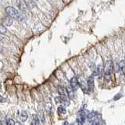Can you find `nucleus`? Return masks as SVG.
Wrapping results in <instances>:
<instances>
[{"label":"nucleus","instance_id":"obj_9","mask_svg":"<svg viewBox=\"0 0 125 125\" xmlns=\"http://www.w3.org/2000/svg\"><path fill=\"white\" fill-rule=\"evenodd\" d=\"M87 84L90 90L93 89L94 85H95V80H94V75H91L88 77V80H87Z\"/></svg>","mask_w":125,"mask_h":125},{"label":"nucleus","instance_id":"obj_2","mask_svg":"<svg viewBox=\"0 0 125 125\" xmlns=\"http://www.w3.org/2000/svg\"><path fill=\"white\" fill-rule=\"evenodd\" d=\"M113 70V63L112 60H108L106 62V66H105V77H107L111 75Z\"/></svg>","mask_w":125,"mask_h":125},{"label":"nucleus","instance_id":"obj_4","mask_svg":"<svg viewBox=\"0 0 125 125\" xmlns=\"http://www.w3.org/2000/svg\"><path fill=\"white\" fill-rule=\"evenodd\" d=\"M70 88L73 89V91H76L78 88V86H79V83H78V80L76 77H73L70 81Z\"/></svg>","mask_w":125,"mask_h":125},{"label":"nucleus","instance_id":"obj_10","mask_svg":"<svg viewBox=\"0 0 125 125\" xmlns=\"http://www.w3.org/2000/svg\"><path fill=\"white\" fill-rule=\"evenodd\" d=\"M58 92L60 95V96H68V93L66 91V88L62 87V86H59L58 87Z\"/></svg>","mask_w":125,"mask_h":125},{"label":"nucleus","instance_id":"obj_20","mask_svg":"<svg viewBox=\"0 0 125 125\" xmlns=\"http://www.w3.org/2000/svg\"><path fill=\"white\" fill-rule=\"evenodd\" d=\"M0 102L1 103H3V102H5V99L2 96V95H0Z\"/></svg>","mask_w":125,"mask_h":125},{"label":"nucleus","instance_id":"obj_1","mask_svg":"<svg viewBox=\"0 0 125 125\" xmlns=\"http://www.w3.org/2000/svg\"><path fill=\"white\" fill-rule=\"evenodd\" d=\"M6 13L8 16H10L13 19L17 20V21L20 22H23L26 21L25 15L21 13V12L17 11V10H16L15 8L12 6H8L6 8Z\"/></svg>","mask_w":125,"mask_h":125},{"label":"nucleus","instance_id":"obj_19","mask_svg":"<svg viewBox=\"0 0 125 125\" xmlns=\"http://www.w3.org/2000/svg\"><path fill=\"white\" fill-rule=\"evenodd\" d=\"M98 125H105V123L103 122V121H98Z\"/></svg>","mask_w":125,"mask_h":125},{"label":"nucleus","instance_id":"obj_22","mask_svg":"<svg viewBox=\"0 0 125 125\" xmlns=\"http://www.w3.org/2000/svg\"><path fill=\"white\" fill-rule=\"evenodd\" d=\"M17 125H23V124H22L21 123H20V122H17Z\"/></svg>","mask_w":125,"mask_h":125},{"label":"nucleus","instance_id":"obj_17","mask_svg":"<svg viewBox=\"0 0 125 125\" xmlns=\"http://www.w3.org/2000/svg\"><path fill=\"white\" fill-rule=\"evenodd\" d=\"M7 125H15V122L13 119H8L6 121Z\"/></svg>","mask_w":125,"mask_h":125},{"label":"nucleus","instance_id":"obj_11","mask_svg":"<svg viewBox=\"0 0 125 125\" xmlns=\"http://www.w3.org/2000/svg\"><path fill=\"white\" fill-rule=\"evenodd\" d=\"M118 67L120 71L123 74H125V61L124 60H120L118 62Z\"/></svg>","mask_w":125,"mask_h":125},{"label":"nucleus","instance_id":"obj_14","mask_svg":"<svg viewBox=\"0 0 125 125\" xmlns=\"http://www.w3.org/2000/svg\"><path fill=\"white\" fill-rule=\"evenodd\" d=\"M27 117H28V116H27V113L26 111H22L21 114H20V119L23 121V122L27 120Z\"/></svg>","mask_w":125,"mask_h":125},{"label":"nucleus","instance_id":"obj_5","mask_svg":"<svg viewBox=\"0 0 125 125\" xmlns=\"http://www.w3.org/2000/svg\"><path fill=\"white\" fill-rule=\"evenodd\" d=\"M78 83H79V85H80V87L81 88L82 91H83L84 93H88L89 92L90 89H89L88 86L87 82H85L83 79H81L80 81H78Z\"/></svg>","mask_w":125,"mask_h":125},{"label":"nucleus","instance_id":"obj_13","mask_svg":"<svg viewBox=\"0 0 125 125\" xmlns=\"http://www.w3.org/2000/svg\"><path fill=\"white\" fill-rule=\"evenodd\" d=\"M96 115H97V113L95 112L88 113V114H87V119H88V120L90 121V122H92V121H93L95 119Z\"/></svg>","mask_w":125,"mask_h":125},{"label":"nucleus","instance_id":"obj_7","mask_svg":"<svg viewBox=\"0 0 125 125\" xmlns=\"http://www.w3.org/2000/svg\"><path fill=\"white\" fill-rule=\"evenodd\" d=\"M17 5L18 8L21 10L22 12H25L27 10V4L25 2L24 0H17Z\"/></svg>","mask_w":125,"mask_h":125},{"label":"nucleus","instance_id":"obj_15","mask_svg":"<svg viewBox=\"0 0 125 125\" xmlns=\"http://www.w3.org/2000/svg\"><path fill=\"white\" fill-rule=\"evenodd\" d=\"M57 111L60 114H65V113H66V108L63 105H61L58 107Z\"/></svg>","mask_w":125,"mask_h":125},{"label":"nucleus","instance_id":"obj_6","mask_svg":"<svg viewBox=\"0 0 125 125\" xmlns=\"http://www.w3.org/2000/svg\"><path fill=\"white\" fill-rule=\"evenodd\" d=\"M104 72V68L103 66L100 64L95 68V70H93V75L94 76H102Z\"/></svg>","mask_w":125,"mask_h":125},{"label":"nucleus","instance_id":"obj_8","mask_svg":"<svg viewBox=\"0 0 125 125\" xmlns=\"http://www.w3.org/2000/svg\"><path fill=\"white\" fill-rule=\"evenodd\" d=\"M59 99H60L59 102H60V103L63 104L64 106H68V105H70V99L68 96H60L59 97Z\"/></svg>","mask_w":125,"mask_h":125},{"label":"nucleus","instance_id":"obj_21","mask_svg":"<svg viewBox=\"0 0 125 125\" xmlns=\"http://www.w3.org/2000/svg\"><path fill=\"white\" fill-rule=\"evenodd\" d=\"M63 125H69V124H68L67 121H65V122L63 123Z\"/></svg>","mask_w":125,"mask_h":125},{"label":"nucleus","instance_id":"obj_18","mask_svg":"<svg viewBox=\"0 0 125 125\" xmlns=\"http://www.w3.org/2000/svg\"><path fill=\"white\" fill-rule=\"evenodd\" d=\"M91 125H98V121L94 120L92 121V123L91 124Z\"/></svg>","mask_w":125,"mask_h":125},{"label":"nucleus","instance_id":"obj_23","mask_svg":"<svg viewBox=\"0 0 125 125\" xmlns=\"http://www.w3.org/2000/svg\"><path fill=\"white\" fill-rule=\"evenodd\" d=\"M70 125H74V124H70Z\"/></svg>","mask_w":125,"mask_h":125},{"label":"nucleus","instance_id":"obj_3","mask_svg":"<svg viewBox=\"0 0 125 125\" xmlns=\"http://www.w3.org/2000/svg\"><path fill=\"white\" fill-rule=\"evenodd\" d=\"M13 19L10 16H6L4 17L2 20V23L4 26H6V27H10L13 24Z\"/></svg>","mask_w":125,"mask_h":125},{"label":"nucleus","instance_id":"obj_16","mask_svg":"<svg viewBox=\"0 0 125 125\" xmlns=\"http://www.w3.org/2000/svg\"><path fill=\"white\" fill-rule=\"evenodd\" d=\"M6 32V29L5 26L2 23H0V34H5Z\"/></svg>","mask_w":125,"mask_h":125},{"label":"nucleus","instance_id":"obj_12","mask_svg":"<svg viewBox=\"0 0 125 125\" xmlns=\"http://www.w3.org/2000/svg\"><path fill=\"white\" fill-rule=\"evenodd\" d=\"M31 125H38L39 124V118L36 114H33L31 116Z\"/></svg>","mask_w":125,"mask_h":125}]
</instances>
